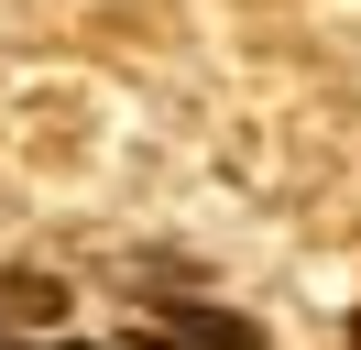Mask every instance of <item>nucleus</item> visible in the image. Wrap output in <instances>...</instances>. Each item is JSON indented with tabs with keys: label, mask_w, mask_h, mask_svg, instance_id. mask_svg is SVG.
<instances>
[{
	"label": "nucleus",
	"mask_w": 361,
	"mask_h": 350,
	"mask_svg": "<svg viewBox=\"0 0 361 350\" xmlns=\"http://www.w3.org/2000/svg\"><path fill=\"white\" fill-rule=\"evenodd\" d=\"M66 328V284L55 274H0V350H77Z\"/></svg>",
	"instance_id": "1"
},
{
	"label": "nucleus",
	"mask_w": 361,
	"mask_h": 350,
	"mask_svg": "<svg viewBox=\"0 0 361 350\" xmlns=\"http://www.w3.org/2000/svg\"><path fill=\"white\" fill-rule=\"evenodd\" d=\"M350 350H361V328H350Z\"/></svg>",
	"instance_id": "2"
}]
</instances>
